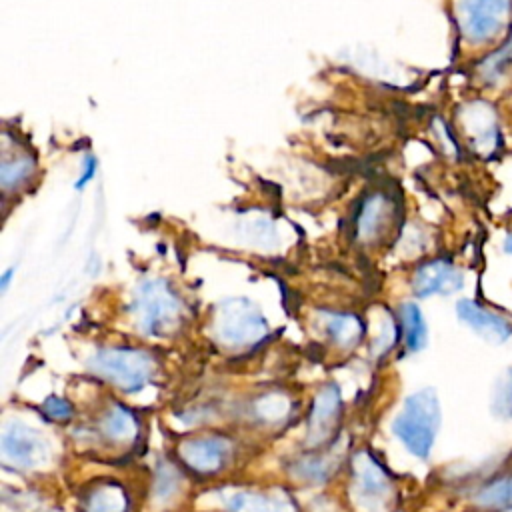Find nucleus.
<instances>
[{"mask_svg":"<svg viewBox=\"0 0 512 512\" xmlns=\"http://www.w3.org/2000/svg\"><path fill=\"white\" fill-rule=\"evenodd\" d=\"M34 172V160L26 154H18V156H8L4 152L2 158V168H0V178H2V188L8 192L16 186H20L22 182H26Z\"/></svg>","mask_w":512,"mask_h":512,"instance_id":"obj_16","label":"nucleus"},{"mask_svg":"<svg viewBox=\"0 0 512 512\" xmlns=\"http://www.w3.org/2000/svg\"><path fill=\"white\" fill-rule=\"evenodd\" d=\"M456 12L462 38L470 44H486L506 28L512 0H460Z\"/></svg>","mask_w":512,"mask_h":512,"instance_id":"obj_5","label":"nucleus"},{"mask_svg":"<svg viewBox=\"0 0 512 512\" xmlns=\"http://www.w3.org/2000/svg\"><path fill=\"white\" fill-rule=\"evenodd\" d=\"M10 276H12V270H8L4 276H2V290L8 288V282H10Z\"/></svg>","mask_w":512,"mask_h":512,"instance_id":"obj_27","label":"nucleus"},{"mask_svg":"<svg viewBox=\"0 0 512 512\" xmlns=\"http://www.w3.org/2000/svg\"><path fill=\"white\" fill-rule=\"evenodd\" d=\"M180 488V474L174 466L170 464H160L158 472H156V480H154V500L160 504H166L170 498H174V494H178Z\"/></svg>","mask_w":512,"mask_h":512,"instance_id":"obj_21","label":"nucleus"},{"mask_svg":"<svg viewBox=\"0 0 512 512\" xmlns=\"http://www.w3.org/2000/svg\"><path fill=\"white\" fill-rule=\"evenodd\" d=\"M392 214V200L382 194V192H374L368 194L362 204L358 206L356 218H354V232L360 240H374L378 238L382 232V226L388 224Z\"/></svg>","mask_w":512,"mask_h":512,"instance_id":"obj_10","label":"nucleus"},{"mask_svg":"<svg viewBox=\"0 0 512 512\" xmlns=\"http://www.w3.org/2000/svg\"><path fill=\"white\" fill-rule=\"evenodd\" d=\"M132 314L144 334L162 336L178 324L182 302L166 280H144L136 290Z\"/></svg>","mask_w":512,"mask_h":512,"instance_id":"obj_2","label":"nucleus"},{"mask_svg":"<svg viewBox=\"0 0 512 512\" xmlns=\"http://www.w3.org/2000/svg\"><path fill=\"white\" fill-rule=\"evenodd\" d=\"M228 446L222 438H192L180 444L182 460L196 472H214L222 466Z\"/></svg>","mask_w":512,"mask_h":512,"instance_id":"obj_11","label":"nucleus"},{"mask_svg":"<svg viewBox=\"0 0 512 512\" xmlns=\"http://www.w3.org/2000/svg\"><path fill=\"white\" fill-rule=\"evenodd\" d=\"M102 432L112 440H128L136 432V420L126 408L114 406L102 420Z\"/></svg>","mask_w":512,"mask_h":512,"instance_id":"obj_19","label":"nucleus"},{"mask_svg":"<svg viewBox=\"0 0 512 512\" xmlns=\"http://www.w3.org/2000/svg\"><path fill=\"white\" fill-rule=\"evenodd\" d=\"M492 410L502 418H512V368L506 370L494 386Z\"/></svg>","mask_w":512,"mask_h":512,"instance_id":"obj_23","label":"nucleus"},{"mask_svg":"<svg viewBox=\"0 0 512 512\" xmlns=\"http://www.w3.org/2000/svg\"><path fill=\"white\" fill-rule=\"evenodd\" d=\"M504 248H506V252H512V236H508V238H506Z\"/></svg>","mask_w":512,"mask_h":512,"instance_id":"obj_28","label":"nucleus"},{"mask_svg":"<svg viewBox=\"0 0 512 512\" xmlns=\"http://www.w3.org/2000/svg\"><path fill=\"white\" fill-rule=\"evenodd\" d=\"M340 412V390L336 384H328L314 400L308 424V444H322L336 426Z\"/></svg>","mask_w":512,"mask_h":512,"instance_id":"obj_9","label":"nucleus"},{"mask_svg":"<svg viewBox=\"0 0 512 512\" xmlns=\"http://www.w3.org/2000/svg\"><path fill=\"white\" fill-rule=\"evenodd\" d=\"M96 166H98L96 158H94L92 154H88V156L84 158V164H82V176L76 180V188H84V186H86V182H90V180L94 178V174H96Z\"/></svg>","mask_w":512,"mask_h":512,"instance_id":"obj_26","label":"nucleus"},{"mask_svg":"<svg viewBox=\"0 0 512 512\" xmlns=\"http://www.w3.org/2000/svg\"><path fill=\"white\" fill-rule=\"evenodd\" d=\"M440 424V404L432 388H422L404 400L402 410L392 422L394 436L406 450L418 458H426L432 450Z\"/></svg>","mask_w":512,"mask_h":512,"instance_id":"obj_1","label":"nucleus"},{"mask_svg":"<svg viewBox=\"0 0 512 512\" xmlns=\"http://www.w3.org/2000/svg\"><path fill=\"white\" fill-rule=\"evenodd\" d=\"M334 458L330 454H318V456H310L304 458L300 464H296V474L300 478H308L312 482H322L328 478V474L334 470Z\"/></svg>","mask_w":512,"mask_h":512,"instance_id":"obj_22","label":"nucleus"},{"mask_svg":"<svg viewBox=\"0 0 512 512\" xmlns=\"http://www.w3.org/2000/svg\"><path fill=\"white\" fill-rule=\"evenodd\" d=\"M2 456L20 468H36L48 460V444L34 428L10 422L2 432Z\"/></svg>","mask_w":512,"mask_h":512,"instance_id":"obj_6","label":"nucleus"},{"mask_svg":"<svg viewBox=\"0 0 512 512\" xmlns=\"http://www.w3.org/2000/svg\"><path fill=\"white\" fill-rule=\"evenodd\" d=\"M126 494L118 484H102L88 498V512H124Z\"/></svg>","mask_w":512,"mask_h":512,"instance_id":"obj_17","label":"nucleus"},{"mask_svg":"<svg viewBox=\"0 0 512 512\" xmlns=\"http://www.w3.org/2000/svg\"><path fill=\"white\" fill-rule=\"evenodd\" d=\"M156 368L154 358L136 348H104L90 358V370L126 392H136L148 384Z\"/></svg>","mask_w":512,"mask_h":512,"instance_id":"obj_3","label":"nucleus"},{"mask_svg":"<svg viewBox=\"0 0 512 512\" xmlns=\"http://www.w3.org/2000/svg\"><path fill=\"white\" fill-rule=\"evenodd\" d=\"M290 408V402L280 394H268L258 402V412L268 420L282 418Z\"/></svg>","mask_w":512,"mask_h":512,"instance_id":"obj_24","label":"nucleus"},{"mask_svg":"<svg viewBox=\"0 0 512 512\" xmlns=\"http://www.w3.org/2000/svg\"><path fill=\"white\" fill-rule=\"evenodd\" d=\"M324 326H326V332L330 334V338L342 348L356 346L364 334V324L354 314L328 312Z\"/></svg>","mask_w":512,"mask_h":512,"instance_id":"obj_14","label":"nucleus"},{"mask_svg":"<svg viewBox=\"0 0 512 512\" xmlns=\"http://www.w3.org/2000/svg\"><path fill=\"white\" fill-rule=\"evenodd\" d=\"M400 324L404 332V344L408 352H418L426 344V322L420 308L412 302L402 304Z\"/></svg>","mask_w":512,"mask_h":512,"instance_id":"obj_15","label":"nucleus"},{"mask_svg":"<svg viewBox=\"0 0 512 512\" xmlns=\"http://www.w3.org/2000/svg\"><path fill=\"white\" fill-rule=\"evenodd\" d=\"M42 410L54 420H68L74 412L72 404L66 398H60V396H48L42 402Z\"/></svg>","mask_w":512,"mask_h":512,"instance_id":"obj_25","label":"nucleus"},{"mask_svg":"<svg viewBox=\"0 0 512 512\" xmlns=\"http://www.w3.org/2000/svg\"><path fill=\"white\" fill-rule=\"evenodd\" d=\"M230 512H294L284 496L262 492H236L226 500Z\"/></svg>","mask_w":512,"mask_h":512,"instance_id":"obj_13","label":"nucleus"},{"mask_svg":"<svg viewBox=\"0 0 512 512\" xmlns=\"http://www.w3.org/2000/svg\"><path fill=\"white\" fill-rule=\"evenodd\" d=\"M462 286V274L454 268L452 262L436 258L418 266L412 288L420 298H428L434 294H452Z\"/></svg>","mask_w":512,"mask_h":512,"instance_id":"obj_7","label":"nucleus"},{"mask_svg":"<svg viewBox=\"0 0 512 512\" xmlns=\"http://www.w3.org/2000/svg\"><path fill=\"white\" fill-rule=\"evenodd\" d=\"M214 332L226 346H250L266 336L268 324L250 300L230 298L218 306Z\"/></svg>","mask_w":512,"mask_h":512,"instance_id":"obj_4","label":"nucleus"},{"mask_svg":"<svg viewBox=\"0 0 512 512\" xmlns=\"http://www.w3.org/2000/svg\"><path fill=\"white\" fill-rule=\"evenodd\" d=\"M512 68V32L508 34L506 42L496 50L492 52L486 60L480 62V76L486 80V82H496L500 76H504L508 70Z\"/></svg>","mask_w":512,"mask_h":512,"instance_id":"obj_18","label":"nucleus"},{"mask_svg":"<svg viewBox=\"0 0 512 512\" xmlns=\"http://www.w3.org/2000/svg\"><path fill=\"white\" fill-rule=\"evenodd\" d=\"M354 474H356L358 488H360L362 496H366V498H382L390 488V482H388V476H386L384 468L368 452H358L356 454Z\"/></svg>","mask_w":512,"mask_h":512,"instance_id":"obj_12","label":"nucleus"},{"mask_svg":"<svg viewBox=\"0 0 512 512\" xmlns=\"http://www.w3.org/2000/svg\"><path fill=\"white\" fill-rule=\"evenodd\" d=\"M476 502L488 508H512V478L488 484L476 494Z\"/></svg>","mask_w":512,"mask_h":512,"instance_id":"obj_20","label":"nucleus"},{"mask_svg":"<svg viewBox=\"0 0 512 512\" xmlns=\"http://www.w3.org/2000/svg\"><path fill=\"white\" fill-rule=\"evenodd\" d=\"M456 312L464 324H468L476 334L484 340L500 344L512 336V324L502 316L482 308L474 300H460L456 304Z\"/></svg>","mask_w":512,"mask_h":512,"instance_id":"obj_8","label":"nucleus"}]
</instances>
